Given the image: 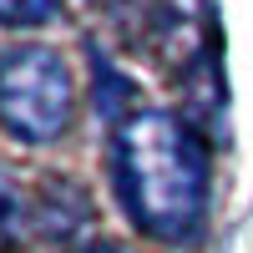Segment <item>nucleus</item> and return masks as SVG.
<instances>
[{
	"label": "nucleus",
	"mask_w": 253,
	"mask_h": 253,
	"mask_svg": "<svg viewBox=\"0 0 253 253\" xmlns=\"http://www.w3.org/2000/svg\"><path fill=\"white\" fill-rule=\"evenodd\" d=\"M20 218H26V203H20V193L0 177V243H10L20 233Z\"/></svg>",
	"instance_id": "obj_4"
},
{
	"label": "nucleus",
	"mask_w": 253,
	"mask_h": 253,
	"mask_svg": "<svg viewBox=\"0 0 253 253\" xmlns=\"http://www.w3.org/2000/svg\"><path fill=\"white\" fill-rule=\"evenodd\" d=\"M61 10V0H0V26H46V20Z\"/></svg>",
	"instance_id": "obj_3"
},
{
	"label": "nucleus",
	"mask_w": 253,
	"mask_h": 253,
	"mask_svg": "<svg viewBox=\"0 0 253 253\" xmlns=\"http://www.w3.org/2000/svg\"><path fill=\"white\" fill-rule=\"evenodd\" d=\"M117 187L147 238H198L208 203V152L198 132L172 112H132L117 126Z\"/></svg>",
	"instance_id": "obj_1"
},
{
	"label": "nucleus",
	"mask_w": 253,
	"mask_h": 253,
	"mask_svg": "<svg viewBox=\"0 0 253 253\" xmlns=\"http://www.w3.org/2000/svg\"><path fill=\"white\" fill-rule=\"evenodd\" d=\"M71 122V71L46 46L0 56V126L20 142H56Z\"/></svg>",
	"instance_id": "obj_2"
},
{
	"label": "nucleus",
	"mask_w": 253,
	"mask_h": 253,
	"mask_svg": "<svg viewBox=\"0 0 253 253\" xmlns=\"http://www.w3.org/2000/svg\"><path fill=\"white\" fill-rule=\"evenodd\" d=\"M81 253H122L117 243H91V248H81Z\"/></svg>",
	"instance_id": "obj_5"
}]
</instances>
